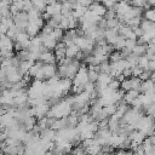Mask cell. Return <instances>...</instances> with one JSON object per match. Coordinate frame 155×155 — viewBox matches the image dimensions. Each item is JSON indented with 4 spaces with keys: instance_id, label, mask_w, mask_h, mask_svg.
Instances as JSON below:
<instances>
[{
    "instance_id": "6da1fadb",
    "label": "cell",
    "mask_w": 155,
    "mask_h": 155,
    "mask_svg": "<svg viewBox=\"0 0 155 155\" xmlns=\"http://www.w3.org/2000/svg\"><path fill=\"white\" fill-rule=\"evenodd\" d=\"M28 12L25 11H19L18 13H16L13 16V23L21 28V29H24L25 30V27L28 25Z\"/></svg>"
},
{
    "instance_id": "7a4b0ae2",
    "label": "cell",
    "mask_w": 155,
    "mask_h": 155,
    "mask_svg": "<svg viewBox=\"0 0 155 155\" xmlns=\"http://www.w3.org/2000/svg\"><path fill=\"white\" fill-rule=\"evenodd\" d=\"M41 70L44 73L45 80H47L48 78L56 75V73H57V68H56L54 63H44L42 67H41Z\"/></svg>"
},
{
    "instance_id": "3957f363",
    "label": "cell",
    "mask_w": 155,
    "mask_h": 155,
    "mask_svg": "<svg viewBox=\"0 0 155 155\" xmlns=\"http://www.w3.org/2000/svg\"><path fill=\"white\" fill-rule=\"evenodd\" d=\"M50 109V104L48 103H41V104H36L34 105V110H35V116L38 119L46 116V113Z\"/></svg>"
},
{
    "instance_id": "277c9868",
    "label": "cell",
    "mask_w": 155,
    "mask_h": 155,
    "mask_svg": "<svg viewBox=\"0 0 155 155\" xmlns=\"http://www.w3.org/2000/svg\"><path fill=\"white\" fill-rule=\"evenodd\" d=\"M39 59L42 61L44 63H54V64H56V62H57V61H56V56H54V53L51 52L50 50H47V51L40 53Z\"/></svg>"
},
{
    "instance_id": "5b68a950",
    "label": "cell",
    "mask_w": 155,
    "mask_h": 155,
    "mask_svg": "<svg viewBox=\"0 0 155 155\" xmlns=\"http://www.w3.org/2000/svg\"><path fill=\"white\" fill-rule=\"evenodd\" d=\"M138 94H139V91L138 90H128V91H126V93L124 94V97H122V99L127 103V104H131L132 103V101L133 99H136L137 97H138Z\"/></svg>"
},
{
    "instance_id": "8992f818",
    "label": "cell",
    "mask_w": 155,
    "mask_h": 155,
    "mask_svg": "<svg viewBox=\"0 0 155 155\" xmlns=\"http://www.w3.org/2000/svg\"><path fill=\"white\" fill-rule=\"evenodd\" d=\"M61 8H62V5H61L59 2H56V4H53V5H46V7H45L44 11H46V12L52 17L53 15L61 13Z\"/></svg>"
},
{
    "instance_id": "52a82bcc",
    "label": "cell",
    "mask_w": 155,
    "mask_h": 155,
    "mask_svg": "<svg viewBox=\"0 0 155 155\" xmlns=\"http://www.w3.org/2000/svg\"><path fill=\"white\" fill-rule=\"evenodd\" d=\"M25 31H27V34L31 38V36H35V35L39 34L40 28H39L34 22H28V25L25 27Z\"/></svg>"
},
{
    "instance_id": "ba28073f",
    "label": "cell",
    "mask_w": 155,
    "mask_h": 155,
    "mask_svg": "<svg viewBox=\"0 0 155 155\" xmlns=\"http://www.w3.org/2000/svg\"><path fill=\"white\" fill-rule=\"evenodd\" d=\"M79 51H80V47H79L78 45L73 44V45H70V46H67V48H65V56L74 58Z\"/></svg>"
},
{
    "instance_id": "9c48e42d",
    "label": "cell",
    "mask_w": 155,
    "mask_h": 155,
    "mask_svg": "<svg viewBox=\"0 0 155 155\" xmlns=\"http://www.w3.org/2000/svg\"><path fill=\"white\" fill-rule=\"evenodd\" d=\"M139 27L143 29V31L145 33V31H149V30H151L154 27H155V23L154 22H151V21H148V19H142L140 21V24H139Z\"/></svg>"
},
{
    "instance_id": "30bf717a",
    "label": "cell",
    "mask_w": 155,
    "mask_h": 155,
    "mask_svg": "<svg viewBox=\"0 0 155 155\" xmlns=\"http://www.w3.org/2000/svg\"><path fill=\"white\" fill-rule=\"evenodd\" d=\"M148 64H149V59L145 57V54H142V56L138 57L137 65H139L143 70H149V69H148Z\"/></svg>"
},
{
    "instance_id": "8fae6325",
    "label": "cell",
    "mask_w": 155,
    "mask_h": 155,
    "mask_svg": "<svg viewBox=\"0 0 155 155\" xmlns=\"http://www.w3.org/2000/svg\"><path fill=\"white\" fill-rule=\"evenodd\" d=\"M86 11H87V7H86V6H81V5H80V6H78L76 8H74V10H73V17H75V18L78 19V18H80L81 16H84Z\"/></svg>"
},
{
    "instance_id": "7c38bea8",
    "label": "cell",
    "mask_w": 155,
    "mask_h": 155,
    "mask_svg": "<svg viewBox=\"0 0 155 155\" xmlns=\"http://www.w3.org/2000/svg\"><path fill=\"white\" fill-rule=\"evenodd\" d=\"M51 35L57 40V41H61L62 39H63V35H64V30L62 29V28H59V27H57V28H53V30H52V33H51Z\"/></svg>"
},
{
    "instance_id": "4fadbf2b",
    "label": "cell",
    "mask_w": 155,
    "mask_h": 155,
    "mask_svg": "<svg viewBox=\"0 0 155 155\" xmlns=\"http://www.w3.org/2000/svg\"><path fill=\"white\" fill-rule=\"evenodd\" d=\"M120 59H122V54H121V52H120L119 50H114V51L109 54V61H110V63H115V62H117V61H120Z\"/></svg>"
},
{
    "instance_id": "5bb4252c",
    "label": "cell",
    "mask_w": 155,
    "mask_h": 155,
    "mask_svg": "<svg viewBox=\"0 0 155 155\" xmlns=\"http://www.w3.org/2000/svg\"><path fill=\"white\" fill-rule=\"evenodd\" d=\"M144 18L151 22H155V7H150L148 10H144Z\"/></svg>"
},
{
    "instance_id": "9a60e30c",
    "label": "cell",
    "mask_w": 155,
    "mask_h": 155,
    "mask_svg": "<svg viewBox=\"0 0 155 155\" xmlns=\"http://www.w3.org/2000/svg\"><path fill=\"white\" fill-rule=\"evenodd\" d=\"M145 51H147V45H139V44H137V45L133 47V50H132V52H133L134 54H137V56L145 54Z\"/></svg>"
},
{
    "instance_id": "2e32d148",
    "label": "cell",
    "mask_w": 155,
    "mask_h": 155,
    "mask_svg": "<svg viewBox=\"0 0 155 155\" xmlns=\"http://www.w3.org/2000/svg\"><path fill=\"white\" fill-rule=\"evenodd\" d=\"M138 57L139 56H137V54H134L133 52L132 53H130L125 59L128 62V64H130V67H134V65H137V62H138Z\"/></svg>"
},
{
    "instance_id": "e0dca14e",
    "label": "cell",
    "mask_w": 155,
    "mask_h": 155,
    "mask_svg": "<svg viewBox=\"0 0 155 155\" xmlns=\"http://www.w3.org/2000/svg\"><path fill=\"white\" fill-rule=\"evenodd\" d=\"M120 88L122 91H128V90H132V85H131V79H125L124 81L120 82Z\"/></svg>"
},
{
    "instance_id": "ac0fdd59",
    "label": "cell",
    "mask_w": 155,
    "mask_h": 155,
    "mask_svg": "<svg viewBox=\"0 0 155 155\" xmlns=\"http://www.w3.org/2000/svg\"><path fill=\"white\" fill-rule=\"evenodd\" d=\"M109 70H110V63L108 61L99 63V73H107V74H109Z\"/></svg>"
},
{
    "instance_id": "d6986e66",
    "label": "cell",
    "mask_w": 155,
    "mask_h": 155,
    "mask_svg": "<svg viewBox=\"0 0 155 155\" xmlns=\"http://www.w3.org/2000/svg\"><path fill=\"white\" fill-rule=\"evenodd\" d=\"M68 24H69V19H68V17H62V19L59 21V28H62L63 30H68Z\"/></svg>"
},
{
    "instance_id": "ffe728a7",
    "label": "cell",
    "mask_w": 155,
    "mask_h": 155,
    "mask_svg": "<svg viewBox=\"0 0 155 155\" xmlns=\"http://www.w3.org/2000/svg\"><path fill=\"white\" fill-rule=\"evenodd\" d=\"M93 90H94V82H92V81H87V82L84 85V91H86L87 93H91Z\"/></svg>"
},
{
    "instance_id": "44dd1931",
    "label": "cell",
    "mask_w": 155,
    "mask_h": 155,
    "mask_svg": "<svg viewBox=\"0 0 155 155\" xmlns=\"http://www.w3.org/2000/svg\"><path fill=\"white\" fill-rule=\"evenodd\" d=\"M108 87H110L111 90H119V88H120V81H117L116 79H113V80L108 84Z\"/></svg>"
},
{
    "instance_id": "7402d4cb",
    "label": "cell",
    "mask_w": 155,
    "mask_h": 155,
    "mask_svg": "<svg viewBox=\"0 0 155 155\" xmlns=\"http://www.w3.org/2000/svg\"><path fill=\"white\" fill-rule=\"evenodd\" d=\"M150 74H151V71L150 70H143L140 74H139V79L142 80V81H144V80H148V79H150Z\"/></svg>"
},
{
    "instance_id": "603a6c76",
    "label": "cell",
    "mask_w": 155,
    "mask_h": 155,
    "mask_svg": "<svg viewBox=\"0 0 155 155\" xmlns=\"http://www.w3.org/2000/svg\"><path fill=\"white\" fill-rule=\"evenodd\" d=\"M131 69H132V76H139V74L143 71V69H142L139 65L131 67Z\"/></svg>"
},
{
    "instance_id": "cb8c5ba5",
    "label": "cell",
    "mask_w": 155,
    "mask_h": 155,
    "mask_svg": "<svg viewBox=\"0 0 155 155\" xmlns=\"http://www.w3.org/2000/svg\"><path fill=\"white\" fill-rule=\"evenodd\" d=\"M52 30H53V28H52V27H50L48 24H44V25H42V28L40 29V31H41L42 34H51V33H52Z\"/></svg>"
},
{
    "instance_id": "d4e9b609",
    "label": "cell",
    "mask_w": 155,
    "mask_h": 155,
    "mask_svg": "<svg viewBox=\"0 0 155 155\" xmlns=\"http://www.w3.org/2000/svg\"><path fill=\"white\" fill-rule=\"evenodd\" d=\"M136 45H137V40H133V39H126V44H125L126 47L133 50V47H134Z\"/></svg>"
},
{
    "instance_id": "484cf974",
    "label": "cell",
    "mask_w": 155,
    "mask_h": 155,
    "mask_svg": "<svg viewBox=\"0 0 155 155\" xmlns=\"http://www.w3.org/2000/svg\"><path fill=\"white\" fill-rule=\"evenodd\" d=\"M117 2V0H102V4L107 7V8H110V7H113L115 4Z\"/></svg>"
},
{
    "instance_id": "4316f807",
    "label": "cell",
    "mask_w": 155,
    "mask_h": 155,
    "mask_svg": "<svg viewBox=\"0 0 155 155\" xmlns=\"http://www.w3.org/2000/svg\"><path fill=\"white\" fill-rule=\"evenodd\" d=\"M18 12H19V8H18V7L12 2V4L10 5V13H11L12 16H15V15H16V13H18Z\"/></svg>"
},
{
    "instance_id": "83f0119b",
    "label": "cell",
    "mask_w": 155,
    "mask_h": 155,
    "mask_svg": "<svg viewBox=\"0 0 155 155\" xmlns=\"http://www.w3.org/2000/svg\"><path fill=\"white\" fill-rule=\"evenodd\" d=\"M122 74L125 75V78H130V76H132V69H131V67L125 68V69L122 70Z\"/></svg>"
},
{
    "instance_id": "f1b7e54d",
    "label": "cell",
    "mask_w": 155,
    "mask_h": 155,
    "mask_svg": "<svg viewBox=\"0 0 155 155\" xmlns=\"http://www.w3.org/2000/svg\"><path fill=\"white\" fill-rule=\"evenodd\" d=\"M148 69H149L150 71H154V70H155V59H153V61H149V64H148Z\"/></svg>"
},
{
    "instance_id": "f546056e",
    "label": "cell",
    "mask_w": 155,
    "mask_h": 155,
    "mask_svg": "<svg viewBox=\"0 0 155 155\" xmlns=\"http://www.w3.org/2000/svg\"><path fill=\"white\" fill-rule=\"evenodd\" d=\"M6 113H7V109L5 108V105L4 104H0V116L4 115V114H6Z\"/></svg>"
},
{
    "instance_id": "4dcf8cb0",
    "label": "cell",
    "mask_w": 155,
    "mask_h": 155,
    "mask_svg": "<svg viewBox=\"0 0 155 155\" xmlns=\"http://www.w3.org/2000/svg\"><path fill=\"white\" fill-rule=\"evenodd\" d=\"M56 2H57V0H46V5H53Z\"/></svg>"
},
{
    "instance_id": "1f68e13d",
    "label": "cell",
    "mask_w": 155,
    "mask_h": 155,
    "mask_svg": "<svg viewBox=\"0 0 155 155\" xmlns=\"http://www.w3.org/2000/svg\"><path fill=\"white\" fill-rule=\"evenodd\" d=\"M1 91H2V86H1V81H0V93H1Z\"/></svg>"
},
{
    "instance_id": "d6a6232c",
    "label": "cell",
    "mask_w": 155,
    "mask_h": 155,
    "mask_svg": "<svg viewBox=\"0 0 155 155\" xmlns=\"http://www.w3.org/2000/svg\"><path fill=\"white\" fill-rule=\"evenodd\" d=\"M1 17H2V16H1V15H0V22H1Z\"/></svg>"
},
{
    "instance_id": "836d02e7",
    "label": "cell",
    "mask_w": 155,
    "mask_h": 155,
    "mask_svg": "<svg viewBox=\"0 0 155 155\" xmlns=\"http://www.w3.org/2000/svg\"><path fill=\"white\" fill-rule=\"evenodd\" d=\"M0 104H1V98H0Z\"/></svg>"
},
{
    "instance_id": "e575fe53",
    "label": "cell",
    "mask_w": 155,
    "mask_h": 155,
    "mask_svg": "<svg viewBox=\"0 0 155 155\" xmlns=\"http://www.w3.org/2000/svg\"><path fill=\"white\" fill-rule=\"evenodd\" d=\"M154 23H155V22H154Z\"/></svg>"
}]
</instances>
